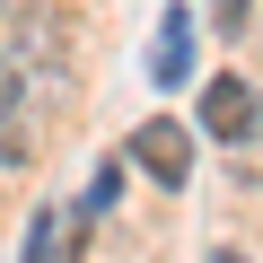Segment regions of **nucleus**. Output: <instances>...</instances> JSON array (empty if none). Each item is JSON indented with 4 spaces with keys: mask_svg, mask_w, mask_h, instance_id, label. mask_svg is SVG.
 Instances as JSON below:
<instances>
[{
    "mask_svg": "<svg viewBox=\"0 0 263 263\" xmlns=\"http://www.w3.org/2000/svg\"><path fill=\"white\" fill-rule=\"evenodd\" d=\"M123 149H132V167H141L158 193H176V184L193 176V132H184V123H167V114H158V123H141Z\"/></svg>",
    "mask_w": 263,
    "mask_h": 263,
    "instance_id": "nucleus-1",
    "label": "nucleus"
},
{
    "mask_svg": "<svg viewBox=\"0 0 263 263\" xmlns=\"http://www.w3.org/2000/svg\"><path fill=\"white\" fill-rule=\"evenodd\" d=\"M202 132L228 141V149H254V79L246 70H228V79L202 88Z\"/></svg>",
    "mask_w": 263,
    "mask_h": 263,
    "instance_id": "nucleus-2",
    "label": "nucleus"
},
{
    "mask_svg": "<svg viewBox=\"0 0 263 263\" xmlns=\"http://www.w3.org/2000/svg\"><path fill=\"white\" fill-rule=\"evenodd\" d=\"M149 79H158V97L193 79V9H158V44H149Z\"/></svg>",
    "mask_w": 263,
    "mask_h": 263,
    "instance_id": "nucleus-3",
    "label": "nucleus"
},
{
    "mask_svg": "<svg viewBox=\"0 0 263 263\" xmlns=\"http://www.w3.org/2000/svg\"><path fill=\"white\" fill-rule=\"evenodd\" d=\"M79 237H88V211H35V228H27V254L18 263H79Z\"/></svg>",
    "mask_w": 263,
    "mask_h": 263,
    "instance_id": "nucleus-4",
    "label": "nucleus"
},
{
    "mask_svg": "<svg viewBox=\"0 0 263 263\" xmlns=\"http://www.w3.org/2000/svg\"><path fill=\"white\" fill-rule=\"evenodd\" d=\"M18 62H0V167H18Z\"/></svg>",
    "mask_w": 263,
    "mask_h": 263,
    "instance_id": "nucleus-5",
    "label": "nucleus"
},
{
    "mask_svg": "<svg viewBox=\"0 0 263 263\" xmlns=\"http://www.w3.org/2000/svg\"><path fill=\"white\" fill-rule=\"evenodd\" d=\"M211 27H219V35H246V27H254V0H211Z\"/></svg>",
    "mask_w": 263,
    "mask_h": 263,
    "instance_id": "nucleus-6",
    "label": "nucleus"
},
{
    "mask_svg": "<svg viewBox=\"0 0 263 263\" xmlns=\"http://www.w3.org/2000/svg\"><path fill=\"white\" fill-rule=\"evenodd\" d=\"M114 193H123V176H114V167H105V176H97V184H88V202H79V211H114Z\"/></svg>",
    "mask_w": 263,
    "mask_h": 263,
    "instance_id": "nucleus-7",
    "label": "nucleus"
},
{
    "mask_svg": "<svg viewBox=\"0 0 263 263\" xmlns=\"http://www.w3.org/2000/svg\"><path fill=\"white\" fill-rule=\"evenodd\" d=\"M211 263H254V254H228V246H219V254H211Z\"/></svg>",
    "mask_w": 263,
    "mask_h": 263,
    "instance_id": "nucleus-8",
    "label": "nucleus"
},
{
    "mask_svg": "<svg viewBox=\"0 0 263 263\" xmlns=\"http://www.w3.org/2000/svg\"><path fill=\"white\" fill-rule=\"evenodd\" d=\"M0 9H9V0H0Z\"/></svg>",
    "mask_w": 263,
    "mask_h": 263,
    "instance_id": "nucleus-9",
    "label": "nucleus"
}]
</instances>
